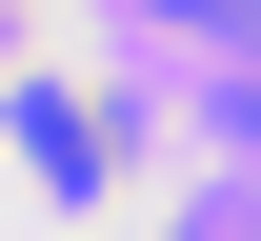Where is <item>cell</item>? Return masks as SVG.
Masks as SVG:
<instances>
[{"label": "cell", "mask_w": 261, "mask_h": 241, "mask_svg": "<svg viewBox=\"0 0 261 241\" xmlns=\"http://www.w3.org/2000/svg\"><path fill=\"white\" fill-rule=\"evenodd\" d=\"M20 181H40V201H121V181H141V101L20 61Z\"/></svg>", "instance_id": "obj_1"}, {"label": "cell", "mask_w": 261, "mask_h": 241, "mask_svg": "<svg viewBox=\"0 0 261 241\" xmlns=\"http://www.w3.org/2000/svg\"><path fill=\"white\" fill-rule=\"evenodd\" d=\"M181 20H241V40H261V0H181Z\"/></svg>", "instance_id": "obj_2"}, {"label": "cell", "mask_w": 261, "mask_h": 241, "mask_svg": "<svg viewBox=\"0 0 261 241\" xmlns=\"http://www.w3.org/2000/svg\"><path fill=\"white\" fill-rule=\"evenodd\" d=\"M0 61H20V0H0Z\"/></svg>", "instance_id": "obj_3"}]
</instances>
